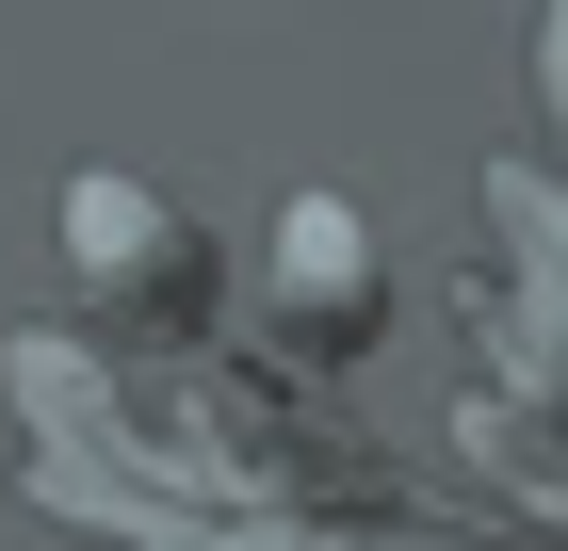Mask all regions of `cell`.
Listing matches in <instances>:
<instances>
[{
  "label": "cell",
  "instance_id": "obj_1",
  "mask_svg": "<svg viewBox=\"0 0 568 551\" xmlns=\"http://www.w3.org/2000/svg\"><path fill=\"white\" fill-rule=\"evenodd\" d=\"M276 308H293L308 340H374V227H357L342 195H293V212H276Z\"/></svg>",
  "mask_w": 568,
  "mask_h": 551
}]
</instances>
